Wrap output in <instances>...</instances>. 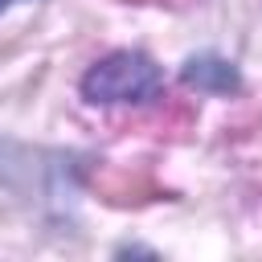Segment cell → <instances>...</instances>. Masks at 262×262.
<instances>
[{
    "label": "cell",
    "instance_id": "3",
    "mask_svg": "<svg viewBox=\"0 0 262 262\" xmlns=\"http://www.w3.org/2000/svg\"><path fill=\"white\" fill-rule=\"evenodd\" d=\"M12 4H16V0H0V12H4V8H12Z\"/></svg>",
    "mask_w": 262,
    "mask_h": 262
},
{
    "label": "cell",
    "instance_id": "1",
    "mask_svg": "<svg viewBox=\"0 0 262 262\" xmlns=\"http://www.w3.org/2000/svg\"><path fill=\"white\" fill-rule=\"evenodd\" d=\"M164 90L160 66L139 49H115L98 57L82 78V98L94 106H123V102H147Z\"/></svg>",
    "mask_w": 262,
    "mask_h": 262
},
{
    "label": "cell",
    "instance_id": "2",
    "mask_svg": "<svg viewBox=\"0 0 262 262\" xmlns=\"http://www.w3.org/2000/svg\"><path fill=\"white\" fill-rule=\"evenodd\" d=\"M184 82H188V86H196V90H205V94H233V90L242 86V78H237L233 61L213 57V53L188 57V61H184Z\"/></svg>",
    "mask_w": 262,
    "mask_h": 262
}]
</instances>
